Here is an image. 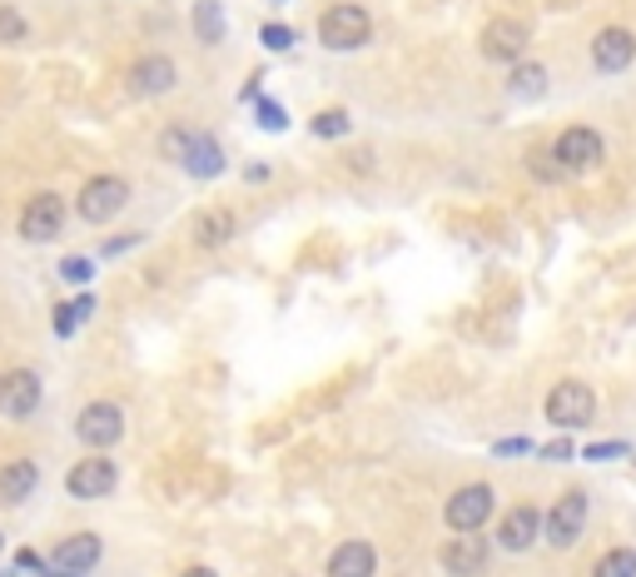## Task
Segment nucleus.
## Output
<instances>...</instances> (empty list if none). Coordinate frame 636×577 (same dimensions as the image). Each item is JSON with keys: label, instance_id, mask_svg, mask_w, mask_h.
Segmentation results:
<instances>
[{"label": "nucleus", "instance_id": "f257e3e1", "mask_svg": "<svg viewBox=\"0 0 636 577\" xmlns=\"http://www.w3.org/2000/svg\"><path fill=\"white\" fill-rule=\"evenodd\" d=\"M318 40L329 50H339V55L364 50L368 40H373V15H368L364 5H354V0H339V5H329L323 21H318Z\"/></svg>", "mask_w": 636, "mask_h": 577}, {"label": "nucleus", "instance_id": "f03ea898", "mask_svg": "<svg viewBox=\"0 0 636 577\" xmlns=\"http://www.w3.org/2000/svg\"><path fill=\"white\" fill-rule=\"evenodd\" d=\"M547 424L562 428V434H577V428H587L592 418H597V393L582 384V378H562V384H552L547 389Z\"/></svg>", "mask_w": 636, "mask_h": 577}, {"label": "nucleus", "instance_id": "7ed1b4c3", "mask_svg": "<svg viewBox=\"0 0 636 577\" xmlns=\"http://www.w3.org/2000/svg\"><path fill=\"white\" fill-rule=\"evenodd\" d=\"M552 154H557V165H562V175H587V170L601 165L607 145H601L597 125H567L552 140Z\"/></svg>", "mask_w": 636, "mask_h": 577}, {"label": "nucleus", "instance_id": "20e7f679", "mask_svg": "<svg viewBox=\"0 0 636 577\" xmlns=\"http://www.w3.org/2000/svg\"><path fill=\"white\" fill-rule=\"evenodd\" d=\"M527 46H532L527 21H512V15L487 21L483 25V40H478L483 60H493V65H522V60H527Z\"/></svg>", "mask_w": 636, "mask_h": 577}, {"label": "nucleus", "instance_id": "39448f33", "mask_svg": "<svg viewBox=\"0 0 636 577\" xmlns=\"http://www.w3.org/2000/svg\"><path fill=\"white\" fill-rule=\"evenodd\" d=\"M493 507H497L493 484H462L458 493L448 498V507H443V523H448L453 532H478V528H487Z\"/></svg>", "mask_w": 636, "mask_h": 577}, {"label": "nucleus", "instance_id": "423d86ee", "mask_svg": "<svg viewBox=\"0 0 636 577\" xmlns=\"http://www.w3.org/2000/svg\"><path fill=\"white\" fill-rule=\"evenodd\" d=\"M587 513H592L587 488H567V493L547 507V542H552V548H572V542L587 532Z\"/></svg>", "mask_w": 636, "mask_h": 577}, {"label": "nucleus", "instance_id": "0eeeda50", "mask_svg": "<svg viewBox=\"0 0 636 577\" xmlns=\"http://www.w3.org/2000/svg\"><path fill=\"white\" fill-rule=\"evenodd\" d=\"M125 204H130V185H125L119 175H94V179H85V189H80V219H85V224L115 219Z\"/></svg>", "mask_w": 636, "mask_h": 577}, {"label": "nucleus", "instance_id": "6e6552de", "mask_svg": "<svg viewBox=\"0 0 636 577\" xmlns=\"http://www.w3.org/2000/svg\"><path fill=\"white\" fill-rule=\"evenodd\" d=\"M537 538H547V513L543 507H532V503L507 507L503 523H497V548H503V553H527Z\"/></svg>", "mask_w": 636, "mask_h": 577}, {"label": "nucleus", "instance_id": "1a4fd4ad", "mask_svg": "<svg viewBox=\"0 0 636 577\" xmlns=\"http://www.w3.org/2000/svg\"><path fill=\"white\" fill-rule=\"evenodd\" d=\"M592 65L601 75H622L636 65V36L626 25H601L597 36H592Z\"/></svg>", "mask_w": 636, "mask_h": 577}, {"label": "nucleus", "instance_id": "9d476101", "mask_svg": "<svg viewBox=\"0 0 636 577\" xmlns=\"http://www.w3.org/2000/svg\"><path fill=\"white\" fill-rule=\"evenodd\" d=\"M65 229V200L60 195H36L21 210V239L25 244H50Z\"/></svg>", "mask_w": 636, "mask_h": 577}, {"label": "nucleus", "instance_id": "9b49d317", "mask_svg": "<svg viewBox=\"0 0 636 577\" xmlns=\"http://www.w3.org/2000/svg\"><path fill=\"white\" fill-rule=\"evenodd\" d=\"M40 409V374L36 368H11L0 374V413L5 418H30Z\"/></svg>", "mask_w": 636, "mask_h": 577}, {"label": "nucleus", "instance_id": "f8f14e48", "mask_svg": "<svg viewBox=\"0 0 636 577\" xmlns=\"http://www.w3.org/2000/svg\"><path fill=\"white\" fill-rule=\"evenodd\" d=\"M75 434H80L90 448H110V443H119V434H125V413H119V403L100 399V403H90V409H80Z\"/></svg>", "mask_w": 636, "mask_h": 577}, {"label": "nucleus", "instance_id": "ddd939ff", "mask_svg": "<svg viewBox=\"0 0 636 577\" xmlns=\"http://www.w3.org/2000/svg\"><path fill=\"white\" fill-rule=\"evenodd\" d=\"M94 563H100V538L94 532H75V538L55 542V553H50V573L55 577H85Z\"/></svg>", "mask_w": 636, "mask_h": 577}, {"label": "nucleus", "instance_id": "4468645a", "mask_svg": "<svg viewBox=\"0 0 636 577\" xmlns=\"http://www.w3.org/2000/svg\"><path fill=\"white\" fill-rule=\"evenodd\" d=\"M115 484H119V473L110 459H80L65 473V493L71 498H105Z\"/></svg>", "mask_w": 636, "mask_h": 577}, {"label": "nucleus", "instance_id": "2eb2a0df", "mask_svg": "<svg viewBox=\"0 0 636 577\" xmlns=\"http://www.w3.org/2000/svg\"><path fill=\"white\" fill-rule=\"evenodd\" d=\"M443 573L448 577H478L487 567V542L478 532H453V542L443 548Z\"/></svg>", "mask_w": 636, "mask_h": 577}, {"label": "nucleus", "instance_id": "dca6fc26", "mask_svg": "<svg viewBox=\"0 0 636 577\" xmlns=\"http://www.w3.org/2000/svg\"><path fill=\"white\" fill-rule=\"evenodd\" d=\"M175 80H179V71H175V60L169 55H144V60H135L130 65V90L135 95H169L175 90Z\"/></svg>", "mask_w": 636, "mask_h": 577}, {"label": "nucleus", "instance_id": "f3484780", "mask_svg": "<svg viewBox=\"0 0 636 577\" xmlns=\"http://www.w3.org/2000/svg\"><path fill=\"white\" fill-rule=\"evenodd\" d=\"M373 573H378V553L373 542L364 538H348L329 553V577H373Z\"/></svg>", "mask_w": 636, "mask_h": 577}, {"label": "nucleus", "instance_id": "a211bd4d", "mask_svg": "<svg viewBox=\"0 0 636 577\" xmlns=\"http://www.w3.org/2000/svg\"><path fill=\"white\" fill-rule=\"evenodd\" d=\"M40 488V468L36 463H5V468H0V507H21L25 498L36 493Z\"/></svg>", "mask_w": 636, "mask_h": 577}, {"label": "nucleus", "instance_id": "6ab92c4d", "mask_svg": "<svg viewBox=\"0 0 636 577\" xmlns=\"http://www.w3.org/2000/svg\"><path fill=\"white\" fill-rule=\"evenodd\" d=\"M229 235H234V214L229 210H204L200 219H194V239H200V249L229 244Z\"/></svg>", "mask_w": 636, "mask_h": 577}, {"label": "nucleus", "instance_id": "aec40b11", "mask_svg": "<svg viewBox=\"0 0 636 577\" xmlns=\"http://www.w3.org/2000/svg\"><path fill=\"white\" fill-rule=\"evenodd\" d=\"M507 90L518 95V100H537V95L547 90V65H537V60H522V65H512V75H507Z\"/></svg>", "mask_w": 636, "mask_h": 577}, {"label": "nucleus", "instance_id": "412c9836", "mask_svg": "<svg viewBox=\"0 0 636 577\" xmlns=\"http://www.w3.org/2000/svg\"><path fill=\"white\" fill-rule=\"evenodd\" d=\"M185 170H189V175H200V179H214L219 170H225V150H219L209 135H200V140H194V150H189V160H185Z\"/></svg>", "mask_w": 636, "mask_h": 577}, {"label": "nucleus", "instance_id": "4be33fe9", "mask_svg": "<svg viewBox=\"0 0 636 577\" xmlns=\"http://www.w3.org/2000/svg\"><path fill=\"white\" fill-rule=\"evenodd\" d=\"M592 577H636V548H607L592 567Z\"/></svg>", "mask_w": 636, "mask_h": 577}, {"label": "nucleus", "instance_id": "5701e85b", "mask_svg": "<svg viewBox=\"0 0 636 577\" xmlns=\"http://www.w3.org/2000/svg\"><path fill=\"white\" fill-rule=\"evenodd\" d=\"M194 30H200V36H204V40H209V46H214V40L225 36V11H219V5H214V0H204L200 11H194Z\"/></svg>", "mask_w": 636, "mask_h": 577}, {"label": "nucleus", "instance_id": "b1692460", "mask_svg": "<svg viewBox=\"0 0 636 577\" xmlns=\"http://www.w3.org/2000/svg\"><path fill=\"white\" fill-rule=\"evenodd\" d=\"M527 170H532V179H543V185H557V179H562V165H557L552 145H547V150H532L527 154Z\"/></svg>", "mask_w": 636, "mask_h": 577}, {"label": "nucleus", "instance_id": "393cba45", "mask_svg": "<svg viewBox=\"0 0 636 577\" xmlns=\"http://www.w3.org/2000/svg\"><path fill=\"white\" fill-rule=\"evenodd\" d=\"M626 453H632V443H626V438H601V443L582 448V459H587V463H612V459H626Z\"/></svg>", "mask_w": 636, "mask_h": 577}, {"label": "nucleus", "instance_id": "a878e982", "mask_svg": "<svg viewBox=\"0 0 636 577\" xmlns=\"http://www.w3.org/2000/svg\"><path fill=\"white\" fill-rule=\"evenodd\" d=\"M194 140H200V130H185V125H175V130L165 135V154L185 165V160H189V150H194Z\"/></svg>", "mask_w": 636, "mask_h": 577}, {"label": "nucleus", "instance_id": "bb28decb", "mask_svg": "<svg viewBox=\"0 0 636 577\" xmlns=\"http://www.w3.org/2000/svg\"><path fill=\"white\" fill-rule=\"evenodd\" d=\"M314 135H323V140L348 135V115H343V110H323V115H314Z\"/></svg>", "mask_w": 636, "mask_h": 577}, {"label": "nucleus", "instance_id": "cd10ccee", "mask_svg": "<svg viewBox=\"0 0 636 577\" xmlns=\"http://www.w3.org/2000/svg\"><path fill=\"white\" fill-rule=\"evenodd\" d=\"M25 30H30L25 15L15 11V5H0V40H5V46H11V40H25Z\"/></svg>", "mask_w": 636, "mask_h": 577}, {"label": "nucleus", "instance_id": "c85d7f7f", "mask_svg": "<svg viewBox=\"0 0 636 577\" xmlns=\"http://www.w3.org/2000/svg\"><path fill=\"white\" fill-rule=\"evenodd\" d=\"M85 309H90V299H80V304H60L55 309V329L60 334H75V318H80Z\"/></svg>", "mask_w": 636, "mask_h": 577}, {"label": "nucleus", "instance_id": "c756f323", "mask_svg": "<svg viewBox=\"0 0 636 577\" xmlns=\"http://www.w3.org/2000/svg\"><path fill=\"white\" fill-rule=\"evenodd\" d=\"M259 40H264L269 50H289V46H294V30H289V25H264Z\"/></svg>", "mask_w": 636, "mask_h": 577}, {"label": "nucleus", "instance_id": "7c9ffc66", "mask_svg": "<svg viewBox=\"0 0 636 577\" xmlns=\"http://www.w3.org/2000/svg\"><path fill=\"white\" fill-rule=\"evenodd\" d=\"M543 459H552V463H567V459H577V448L567 443V438H557V443H547V448H537Z\"/></svg>", "mask_w": 636, "mask_h": 577}, {"label": "nucleus", "instance_id": "2f4dec72", "mask_svg": "<svg viewBox=\"0 0 636 577\" xmlns=\"http://www.w3.org/2000/svg\"><path fill=\"white\" fill-rule=\"evenodd\" d=\"M60 274H65L71 284H85V279H90V260H65V264H60Z\"/></svg>", "mask_w": 636, "mask_h": 577}, {"label": "nucleus", "instance_id": "473e14b6", "mask_svg": "<svg viewBox=\"0 0 636 577\" xmlns=\"http://www.w3.org/2000/svg\"><path fill=\"white\" fill-rule=\"evenodd\" d=\"M527 448H532L527 438H503V443H497L493 453H497V459H518V453H527Z\"/></svg>", "mask_w": 636, "mask_h": 577}, {"label": "nucleus", "instance_id": "72a5a7b5", "mask_svg": "<svg viewBox=\"0 0 636 577\" xmlns=\"http://www.w3.org/2000/svg\"><path fill=\"white\" fill-rule=\"evenodd\" d=\"M259 120L269 125V130H283V110H279V105H269V100L259 105Z\"/></svg>", "mask_w": 636, "mask_h": 577}, {"label": "nucleus", "instance_id": "f704fd0d", "mask_svg": "<svg viewBox=\"0 0 636 577\" xmlns=\"http://www.w3.org/2000/svg\"><path fill=\"white\" fill-rule=\"evenodd\" d=\"M185 577H219V573H214V567H189Z\"/></svg>", "mask_w": 636, "mask_h": 577}, {"label": "nucleus", "instance_id": "c9c22d12", "mask_svg": "<svg viewBox=\"0 0 636 577\" xmlns=\"http://www.w3.org/2000/svg\"><path fill=\"white\" fill-rule=\"evenodd\" d=\"M0 548H5V538H0Z\"/></svg>", "mask_w": 636, "mask_h": 577}]
</instances>
